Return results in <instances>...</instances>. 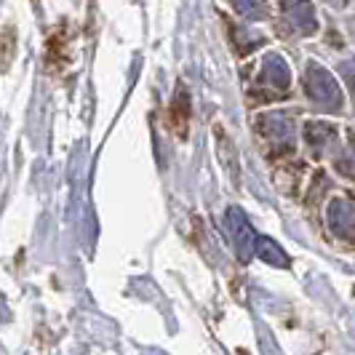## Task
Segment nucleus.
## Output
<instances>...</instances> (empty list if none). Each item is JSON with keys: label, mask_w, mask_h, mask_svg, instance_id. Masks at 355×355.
Returning <instances> with one entry per match:
<instances>
[{"label": "nucleus", "mask_w": 355, "mask_h": 355, "mask_svg": "<svg viewBox=\"0 0 355 355\" xmlns=\"http://www.w3.org/2000/svg\"><path fill=\"white\" fill-rule=\"evenodd\" d=\"M334 139H337L334 125L320 123V121H310L304 125V142L313 147V153H323L329 144H334Z\"/></svg>", "instance_id": "0eeeda50"}, {"label": "nucleus", "mask_w": 355, "mask_h": 355, "mask_svg": "<svg viewBox=\"0 0 355 355\" xmlns=\"http://www.w3.org/2000/svg\"><path fill=\"white\" fill-rule=\"evenodd\" d=\"M304 91L323 110H331V112L342 110V89H339L337 78L318 62H307L304 67Z\"/></svg>", "instance_id": "f257e3e1"}, {"label": "nucleus", "mask_w": 355, "mask_h": 355, "mask_svg": "<svg viewBox=\"0 0 355 355\" xmlns=\"http://www.w3.org/2000/svg\"><path fill=\"white\" fill-rule=\"evenodd\" d=\"M339 72L345 75V80H347V89H350V96L355 99V62H345Z\"/></svg>", "instance_id": "9b49d317"}, {"label": "nucleus", "mask_w": 355, "mask_h": 355, "mask_svg": "<svg viewBox=\"0 0 355 355\" xmlns=\"http://www.w3.org/2000/svg\"><path fill=\"white\" fill-rule=\"evenodd\" d=\"M254 251L259 254V259H265L267 265L288 267V257H286V251L281 249L272 238H257V241H254Z\"/></svg>", "instance_id": "6e6552de"}, {"label": "nucleus", "mask_w": 355, "mask_h": 355, "mask_svg": "<svg viewBox=\"0 0 355 355\" xmlns=\"http://www.w3.org/2000/svg\"><path fill=\"white\" fill-rule=\"evenodd\" d=\"M171 121H174V125L184 134L187 121H190V99H187V91L184 89H177L174 105H171Z\"/></svg>", "instance_id": "9d476101"}, {"label": "nucleus", "mask_w": 355, "mask_h": 355, "mask_svg": "<svg viewBox=\"0 0 355 355\" xmlns=\"http://www.w3.org/2000/svg\"><path fill=\"white\" fill-rule=\"evenodd\" d=\"M355 225V203L337 198L331 200L329 206V227L337 232V235H347V230H353Z\"/></svg>", "instance_id": "423d86ee"}, {"label": "nucleus", "mask_w": 355, "mask_h": 355, "mask_svg": "<svg viewBox=\"0 0 355 355\" xmlns=\"http://www.w3.org/2000/svg\"><path fill=\"white\" fill-rule=\"evenodd\" d=\"M227 230H230V241L232 246H235V254H238V259H251V254H254V230H251L249 219H246V214L241 211V209H230L227 211Z\"/></svg>", "instance_id": "20e7f679"}, {"label": "nucleus", "mask_w": 355, "mask_h": 355, "mask_svg": "<svg viewBox=\"0 0 355 355\" xmlns=\"http://www.w3.org/2000/svg\"><path fill=\"white\" fill-rule=\"evenodd\" d=\"M350 144H353V150H355V128L350 131Z\"/></svg>", "instance_id": "ddd939ff"}, {"label": "nucleus", "mask_w": 355, "mask_h": 355, "mask_svg": "<svg viewBox=\"0 0 355 355\" xmlns=\"http://www.w3.org/2000/svg\"><path fill=\"white\" fill-rule=\"evenodd\" d=\"M331 6H337V8H342V6H347V0H329Z\"/></svg>", "instance_id": "f8f14e48"}, {"label": "nucleus", "mask_w": 355, "mask_h": 355, "mask_svg": "<svg viewBox=\"0 0 355 355\" xmlns=\"http://www.w3.org/2000/svg\"><path fill=\"white\" fill-rule=\"evenodd\" d=\"M230 6L235 8V14H241L243 19H251V21H265V19H270L267 0H230Z\"/></svg>", "instance_id": "1a4fd4ad"}, {"label": "nucleus", "mask_w": 355, "mask_h": 355, "mask_svg": "<svg viewBox=\"0 0 355 355\" xmlns=\"http://www.w3.org/2000/svg\"><path fill=\"white\" fill-rule=\"evenodd\" d=\"M284 17L288 21V27L297 35H315L318 33V17H315V6L313 0H281Z\"/></svg>", "instance_id": "7ed1b4c3"}, {"label": "nucleus", "mask_w": 355, "mask_h": 355, "mask_svg": "<svg viewBox=\"0 0 355 355\" xmlns=\"http://www.w3.org/2000/svg\"><path fill=\"white\" fill-rule=\"evenodd\" d=\"M259 134L270 139L272 144H278V147H291L294 144V123H291V118L284 115V112H267V115H259Z\"/></svg>", "instance_id": "39448f33"}, {"label": "nucleus", "mask_w": 355, "mask_h": 355, "mask_svg": "<svg viewBox=\"0 0 355 355\" xmlns=\"http://www.w3.org/2000/svg\"><path fill=\"white\" fill-rule=\"evenodd\" d=\"M257 83H259V89H265V94H270V96L286 94L288 86H291V70H288L284 56L270 53L265 59V64H262V70H259Z\"/></svg>", "instance_id": "f03ea898"}]
</instances>
